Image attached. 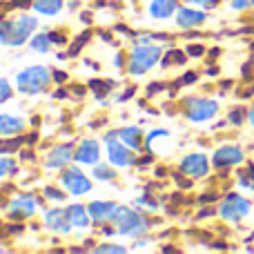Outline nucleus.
<instances>
[{
    "label": "nucleus",
    "mask_w": 254,
    "mask_h": 254,
    "mask_svg": "<svg viewBox=\"0 0 254 254\" xmlns=\"http://www.w3.org/2000/svg\"><path fill=\"white\" fill-rule=\"evenodd\" d=\"M36 27H38V22L34 16H18L16 20L2 22L0 25V43L9 45V47H20L34 34Z\"/></svg>",
    "instance_id": "1"
},
{
    "label": "nucleus",
    "mask_w": 254,
    "mask_h": 254,
    "mask_svg": "<svg viewBox=\"0 0 254 254\" xmlns=\"http://www.w3.org/2000/svg\"><path fill=\"white\" fill-rule=\"evenodd\" d=\"M163 56V47L154 43H138L129 54V71L131 76H143L145 71H149Z\"/></svg>",
    "instance_id": "2"
},
{
    "label": "nucleus",
    "mask_w": 254,
    "mask_h": 254,
    "mask_svg": "<svg viewBox=\"0 0 254 254\" xmlns=\"http://www.w3.org/2000/svg\"><path fill=\"white\" fill-rule=\"evenodd\" d=\"M49 80H52V71L43 65H36V67H27L16 76V87L18 92L27 94V96H36V94L47 89Z\"/></svg>",
    "instance_id": "3"
},
{
    "label": "nucleus",
    "mask_w": 254,
    "mask_h": 254,
    "mask_svg": "<svg viewBox=\"0 0 254 254\" xmlns=\"http://www.w3.org/2000/svg\"><path fill=\"white\" fill-rule=\"evenodd\" d=\"M114 225H116V232H121L123 237H143L145 232L149 230V221L145 216H140L138 212L129 210V207H119L114 216Z\"/></svg>",
    "instance_id": "4"
},
{
    "label": "nucleus",
    "mask_w": 254,
    "mask_h": 254,
    "mask_svg": "<svg viewBox=\"0 0 254 254\" xmlns=\"http://www.w3.org/2000/svg\"><path fill=\"white\" fill-rule=\"evenodd\" d=\"M216 112H219V103L210 101V98H188L185 101V116L194 123L214 119Z\"/></svg>",
    "instance_id": "5"
},
{
    "label": "nucleus",
    "mask_w": 254,
    "mask_h": 254,
    "mask_svg": "<svg viewBox=\"0 0 254 254\" xmlns=\"http://www.w3.org/2000/svg\"><path fill=\"white\" fill-rule=\"evenodd\" d=\"M250 207H252L250 201L243 198L241 194H228L219 210V214H221V219L230 221V223H239L241 219H246V216L250 214Z\"/></svg>",
    "instance_id": "6"
},
{
    "label": "nucleus",
    "mask_w": 254,
    "mask_h": 254,
    "mask_svg": "<svg viewBox=\"0 0 254 254\" xmlns=\"http://www.w3.org/2000/svg\"><path fill=\"white\" fill-rule=\"evenodd\" d=\"M61 181L67 192L74 194V196H83V194L92 192V181H89L78 167H67V170L63 172Z\"/></svg>",
    "instance_id": "7"
},
{
    "label": "nucleus",
    "mask_w": 254,
    "mask_h": 254,
    "mask_svg": "<svg viewBox=\"0 0 254 254\" xmlns=\"http://www.w3.org/2000/svg\"><path fill=\"white\" fill-rule=\"evenodd\" d=\"M107 158L114 167H129L136 163V154L123 140H107Z\"/></svg>",
    "instance_id": "8"
},
{
    "label": "nucleus",
    "mask_w": 254,
    "mask_h": 254,
    "mask_svg": "<svg viewBox=\"0 0 254 254\" xmlns=\"http://www.w3.org/2000/svg\"><path fill=\"white\" fill-rule=\"evenodd\" d=\"M181 172L190 179H201L210 172V161H207L205 154H188L181 161Z\"/></svg>",
    "instance_id": "9"
},
{
    "label": "nucleus",
    "mask_w": 254,
    "mask_h": 254,
    "mask_svg": "<svg viewBox=\"0 0 254 254\" xmlns=\"http://www.w3.org/2000/svg\"><path fill=\"white\" fill-rule=\"evenodd\" d=\"M243 149L237 147V145H223V147H219L214 152V156H212V163H214L216 167H232V165H239V163H243Z\"/></svg>",
    "instance_id": "10"
},
{
    "label": "nucleus",
    "mask_w": 254,
    "mask_h": 254,
    "mask_svg": "<svg viewBox=\"0 0 254 254\" xmlns=\"http://www.w3.org/2000/svg\"><path fill=\"white\" fill-rule=\"evenodd\" d=\"M98 158H101V147L94 138H85L74 152V161L78 165H96Z\"/></svg>",
    "instance_id": "11"
},
{
    "label": "nucleus",
    "mask_w": 254,
    "mask_h": 254,
    "mask_svg": "<svg viewBox=\"0 0 254 254\" xmlns=\"http://www.w3.org/2000/svg\"><path fill=\"white\" fill-rule=\"evenodd\" d=\"M45 223H47V228L56 234H67L71 228H74L69 216H67V210H61V207L49 210L47 214H45Z\"/></svg>",
    "instance_id": "12"
},
{
    "label": "nucleus",
    "mask_w": 254,
    "mask_h": 254,
    "mask_svg": "<svg viewBox=\"0 0 254 254\" xmlns=\"http://www.w3.org/2000/svg\"><path fill=\"white\" fill-rule=\"evenodd\" d=\"M87 210H89V216H92L94 223H107V221H114L116 212H119V205L112 201H94Z\"/></svg>",
    "instance_id": "13"
},
{
    "label": "nucleus",
    "mask_w": 254,
    "mask_h": 254,
    "mask_svg": "<svg viewBox=\"0 0 254 254\" xmlns=\"http://www.w3.org/2000/svg\"><path fill=\"white\" fill-rule=\"evenodd\" d=\"M34 212H36V198L31 196V194L13 198L11 205H9V214H11V219H27V216H31Z\"/></svg>",
    "instance_id": "14"
},
{
    "label": "nucleus",
    "mask_w": 254,
    "mask_h": 254,
    "mask_svg": "<svg viewBox=\"0 0 254 254\" xmlns=\"http://www.w3.org/2000/svg\"><path fill=\"white\" fill-rule=\"evenodd\" d=\"M205 22V13L198 11V9H192V7H181L176 11V25L181 29H192V27H198Z\"/></svg>",
    "instance_id": "15"
},
{
    "label": "nucleus",
    "mask_w": 254,
    "mask_h": 254,
    "mask_svg": "<svg viewBox=\"0 0 254 254\" xmlns=\"http://www.w3.org/2000/svg\"><path fill=\"white\" fill-rule=\"evenodd\" d=\"M25 131V121L20 116H11V114H0V138L7 136H18Z\"/></svg>",
    "instance_id": "16"
},
{
    "label": "nucleus",
    "mask_w": 254,
    "mask_h": 254,
    "mask_svg": "<svg viewBox=\"0 0 254 254\" xmlns=\"http://www.w3.org/2000/svg\"><path fill=\"white\" fill-rule=\"evenodd\" d=\"M74 158V147L71 145H56L47 156V167H67V163Z\"/></svg>",
    "instance_id": "17"
},
{
    "label": "nucleus",
    "mask_w": 254,
    "mask_h": 254,
    "mask_svg": "<svg viewBox=\"0 0 254 254\" xmlns=\"http://www.w3.org/2000/svg\"><path fill=\"white\" fill-rule=\"evenodd\" d=\"M174 11H179V0H152L149 2V16L158 20L172 18Z\"/></svg>",
    "instance_id": "18"
},
{
    "label": "nucleus",
    "mask_w": 254,
    "mask_h": 254,
    "mask_svg": "<svg viewBox=\"0 0 254 254\" xmlns=\"http://www.w3.org/2000/svg\"><path fill=\"white\" fill-rule=\"evenodd\" d=\"M67 216H69L71 225L74 228H89V223H92V216H89V210H85L83 205H69L67 207Z\"/></svg>",
    "instance_id": "19"
},
{
    "label": "nucleus",
    "mask_w": 254,
    "mask_h": 254,
    "mask_svg": "<svg viewBox=\"0 0 254 254\" xmlns=\"http://www.w3.org/2000/svg\"><path fill=\"white\" fill-rule=\"evenodd\" d=\"M119 136L125 145H129L131 149H140L143 147V131L138 127H123L119 129Z\"/></svg>",
    "instance_id": "20"
},
{
    "label": "nucleus",
    "mask_w": 254,
    "mask_h": 254,
    "mask_svg": "<svg viewBox=\"0 0 254 254\" xmlns=\"http://www.w3.org/2000/svg\"><path fill=\"white\" fill-rule=\"evenodd\" d=\"M63 9V0H34V11L43 16H56Z\"/></svg>",
    "instance_id": "21"
},
{
    "label": "nucleus",
    "mask_w": 254,
    "mask_h": 254,
    "mask_svg": "<svg viewBox=\"0 0 254 254\" xmlns=\"http://www.w3.org/2000/svg\"><path fill=\"white\" fill-rule=\"evenodd\" d=\"M52 36L49 34H38V36H34L31 38V43H29V47L34 49V52H38V54H47L49 49H52Z\"/></svg>",
    "instance_id": "22"
},
{
    "label": "nucleus",
    "mask_w": 254,
    "mask_h": 254,
    "mask_svg": "<svg viewBox=\"0 0 254 254\" xmlns=\"http://www.w3.org/2000/svg\"><path fill=\"white\" fill-rule=\"evenodd\" d=\"M22 143V136H7L0 138V154H13Z\"/></svg>",
    "instance_id": "23"
},
{
    "label": "nucleus",
    "mask_w": 254,
    "mask_h": 254,
    "mask_svg": "<svg viewBox=\"0 0 254 254\" xmlns=\"http://www.w3.org/2000/svg\"><path fill=\"white\" fill-rule=\"evenodd\" d=\"M92 176L94 179H98V181H114L116 172L112 170V167H107V165H96L94 167V172H92Z\"/></svg>",
    "instance_id": "24"
},
{
    "label": "nucleus",
    "mask_w": 254,
    "mask_h": 254,
    "mask_svg": "<svg viewBox=\"0 0 254 254\" xmlns=\"http://www.w3.org/2000/svg\"><path fill=\"white\" fill-rule=\"evenodd\" d=\"M172 63H179V65H183V63H185L183 52H179V49H170V52L165 54V58H163V67H170Z\"/></svg>",
    "instance_id": "25"
},
{
    "label": "nucleus",
    "mask_w": 254,
    "mask_h": 254,
    "mask_svg": "<svg viewBox=\"0 0 254 254\" xmlns=\"http://www.w3.org/2000/svg\"><path fill=\"white\" fill-rule=\"evenodd\" d=\"M13 172H16V163H13L11 158H2V156H0V179H2V176L13 174Z\"/></svg>",
    "instance_id": "26"
},
{
    "label": "nucleus",
    "mask_w": 254,
    "mask_h": 254,
    "mask_svg": "<svg viewBox=\"0 0 254 254\" xmlns=\"http://www.w3.org/2000/svg\"><path fill=\"white\" fill-rule=\"evenodd\" d=\"M11 94H13L11 85H9V83H7V80H4V78H0V103L9 101V98H11Z\"/></svg>",
    "instance_id": "27"
},
{
    "label": "nucleus",
    "mask_w": 254,
    "mask_h": 254,
    "mask_svg": "<svg viewBox=\"0 0 254 254\" xmlns=\"http://www.w3.org/2000/svg\"><path fill=\"white\" fill-rule=\"evenodd\" d=\"M45 196L52 198V201H65L67 194L65 192H58L56 188H47V190H45Z\"/></svg>",
    "instance_id": "28"
},
{
    "label": "nucleus",
    "mask_w": 254,
    "mask_h": 254,
    "mask_svg": "<svg viewBox=\"0 0 254 254\" xmlns=\"http://www.w3.org/2000/svg\"><path fill=\"white\" fill-rule=\"evenodd\" d=\"M243 116H246V112H243V110H232L228 119H230V123H232V125H241L243 123Z\"/></svg>",
    "instance_id": "29"
},
{
    "label": "nucleus",
    "mask_w": 254,
    "mask_h": 254,
    "mask_svg": "<svg viewBox=\"0 0 254 254\" xmlns=\"http://www.w3.org/2000/svg\"><path fill=\"white\" fill-rule=\"evenodd\" d=\"M232 7L237 9V11H243V9L254 7V0H232Z\"/></svg>",
    "instance_id": "30"
},
{
    "label": "nucleus",
    "mask_w": 254,
    "mask_h": 254,
    "mask_svg": "<svg viewBox=\"0 0 254 254\" xmlns=\"http://www.w3.org/2000/svg\"><path fill=\"white\" fill-rule=\"evenodd\" d=\"M94 250L96 252H125V248H121V246H96Z\"/></svg>",
    "instance_id": "31"
},
{
    "label": "nucleus",
    "mask_w": 254,
    "mask_h": 254,
    "mask_svg": "<svg viewBox=\"0 0 254 254\" xmlns=\"http://www.w3.org/2000/svg\"><path fill=\"white\" fill-rule=\"evenodd\" d=\"M188 54H190V56H194V58H196V56H203V45H190V47H188Z\"/></svg>",
    "instance_id": "32"
},
{
    "label": "nucleus",
    "mask_w": 254,
    "mask_h": 254,
    "mask_svg": "<svg viewBox=\"0 0 254 254\" xmlns=\"http://www.w3.org/2000/svg\"><path fill=\"white\" fill-rule=\"evenodd\" d=\"M185 2H190V4H201V7H214L216 4V0H185Z\"/></svg>",
    "instance_id": "33"
},
{
    "label": "nucleus",
    "mask_w": 254,
    "mask_h": 254,
    "mask_svg": "<svg viewBox=\"0 0 254 254\" xmlns=\"http://www.w3.org/2000/svg\"><path fill=\"white\" fill-rule=\"evenodd\" d=\"M194 80H196V74H194V71H190V74H185L183 78H181V85H192Z\"/></svg>",
    "instance_id": "34"
},
{
    "label": "nucleus",
    "mask_w": 254,
    "mask_h": 254,
    "mask_svg": "<svg viewBox=\"0 0 254 254\" xmlns=\"http://www.w3.org/2000/svg\"><path fill=\"white\" fill-rule=\"evenodd\" d=\"M54 78H56L58 83H65V80H67V74H63V71H54Z\"/></svg>",
    "instance_id": "35"
},
{
    "label": "nucleus",
    "mask_w": 254,
    "mask_h": 254,
    "mask_svg": "<svg viewBox=\"0 0 254 254\" xmlns=\"http://www.w3.org/2000/svg\"><path fill=\"white\" fill-rule=\"evenodd\" d=\"M129 96H134V87H131V89H127V92L123 94V96H119V101H125V98H129Z\"/></svg>",
    "instance_id": "36"
},
{
    "label": "nucleus",
    "mask_w": 254,
    "mask_h": 254,
    "mask_svg": "<svg viewBox=\"0 0 254 254\" xmlns=\"http://www.w3.org/2000/svg\"><path fill=\"white\" fill-rule=\"evenodd\" d=\"M114 63H116V67H123V56H116Z\"/></svg>",
    "instance_id": "37"
},
{
    "label": "nucleus",
    "mask_w": 254,
    "mask_h": 254,
    "mask_svg": "<svg viewBox=\"0 0 254 254\" xmlns=\"http://www.w3.org/2000/svg\"><path fill=\"white\" fill-rule=\"evenodd\" d=\"M248 119H250V125H252V127H254V110H252V112H250V114H248Z\"/></svg>",
    "instance_id": "38"
}]
</instances>
